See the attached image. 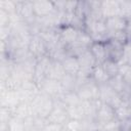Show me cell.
I'll use <instances>...</instances> for the list:
<instances>
[{
    "label": "cell",
    "instance_id": "30",
    "mask_svg": "<svg viewBox=\"0 0 131 131\" xmlns=\"http://www.w3.org/2000/svg\"><path fill=\"white\" fill-rule=\"evenodd\" d=\"M128 131H131V127H130V128H129V130H128Z\"/></svg>",
    "mask_w": 131,
    "mask_h": 131
},
{
    "label": "cell",
    "instance_id": "13",
    "mask_svg": "<svg viewBox=\"0 0 131 131\" xmlns=\"http://www.w3.org/2000/svg\"><path fill=\"white\" fill-rule=\"evenodd\" d=\"M89 49H90L92 55L94 56L97 64H102L103 62H105L108 59L105 43H103V42H93Z\"/></svg>",
    "mask_w": 131,
    "mask_h": 131
},
{
    "label": "cell",
    "instance_id": "7",
    "mask_svg": "<svg viewBox=\"0 0 131 131\" xmlns=\"http://www.w3.org/2000/svg\"><path fill=\"white\" fill-rule=\"evenodd\" d=\"M40 91H42V92L46 93L47 95L51 96L53 99L59 98L64 93V90L62 88V85H61L60 81L53 80V79H48V78L42 84V86L40 88Z\"/></svg>",
    "mask_w": 131,
    "mask_h": 131
},
{
    "label": "cell",
    "instance_id": "28",
    "mask_svg": "<svg viewBox=\"0 0 131 131\" xmlns=\"http://www.w3.org/2000/svg\"><path fill=\"white\" fill-rule=\"evenodd\" d=\"M125 33L127 35L128 41H131V19L130 20H127V27L125 29Z\"/></svg>",
    "mask_w": 131,
    "mask_h": 131
},
{
    "label": "cell",
    "instance_id": "17",
    "mask_svg": "<svg viewBox=\"0 0 131 131\" xmlns=\"http://www.w3.org/2000/svg\"><path fill=\"white\" fill-rule=\"evenodd\" d=\"M66 72L64 69L62 67L61 61L58 60H51L49 69H48V73H47V78L48 79H53V80H57V81H61L62 78L66 76Z\"/></svg>",
    "mask_w": 131,
    "mask_h": 131
},
{
    "label": "cell",
    "instance_id": "3",
    "mask_svg": "<svg viewBox=\"0 0 131 131\" xmlns=\"http://www.w3.org/2000/svg\"><path fill=\"white\" fill-rule=\"evenodd\" d=\"M69 120L70 118H69L67 106L63 104V102L59 98L54 99V107L52 112L49 114V116L46 118V121L48 123L59 124L64 126Z\"/></svg>",
    "mask_w": 131,
    "mask_h": 131
},
{
    "label": "cell",
    "instance_id": "29",
    "mask_svg": "<svg viewBox=\"0 0 131 131\" xmlns=\"http://www.w3.org/2000/svg\"><path fill=\"white\" fill-rule=\"evenodd\" d=\"M119 131H125V130H123V129H121V130H119Z\"/></svg>",
    "mask_w": 131,
    "mask_h": 131
},
{
    "label": "cell",
    "instance_id": "15",
    "mask_svg": "<svg viewBox=\"0 0 131 131\" xmlns=\"http://www.w3.org/2000/svg\"><path fill=\"white\" fill-rule=\"evenodd\" d=\"M116 117L120 121H126L131 119V96L123 97L121 104L115 110Z\"/></svg>",
    "mask_w": 131,
    "mask_h": 131
},
{
    "label": "cell",
    "instance_id": "14",
    "mask_svg": "<svg viewBox=\"0 0 131 131\" xmlns=\"http://www.w3.org/2000/svg\"><path fill=\"white\" fill-rule=\"evenodd\" d=\"M62 67L64 69V72L67 75L71 76H78L80 74V63L78 60L77 56L74 55H67L62 60H61Z\"/></svg>",
    "mask_w": 131,
    "mask_h": 131
},
{
    "label": "cell",
    "instance_id": "21",
    "mask_svg": "<svg viewBox=\"0 0 131 131\" xmlns=\"http://www.w3.org/2000/svg\"><path fill=\"white\" fill-rule=\"evenodd\" d=\"M102 67L105 71V73L107 74V76L111 78L119 75V69H120V66L118 62L114 61V60H111V59H107L105 62L102 63Z\"/></svg>",
    "mask_w": 131,
    "mask_h": 131
},
{
    "label": "cell",
    "instance_id": "25",
    "mask_svg": "<svg viewBox=\"0 0 131 131\" xmlns=\"http://www.w3.org/2000/svg\"><path fill=\"white\" fill-rule=\"evenodd\" d=\"M122 129V122L118 119H115L111 122L99 127V131H119Z\"/></svg>",
    "mask_w": 131,
    "mask_h": 131
},
{
    "label": "cell",
    "instance_id": "11",
    "mask_svg": "<svg viewBox=\"0 0 131 131\" xmlns=\"http://www.w3.org/2000/svg\"><path fill=\"white\" fill-rule=\"evenodd\" d=\"M100 10H101V15L104 19L114 16H120V3L119 1H114V0L101 1Z\"/></svg>",
    "mask_w": 131,
    "mask_h": 131
},
{
    "label": "cell",
    "instance_id": "20",
    "mask_svg": "<svg viewBox=\"0 0 131 131\" xmlns=\"http://www.w3.org/2000/svg\"><path fill=\"white\" fill-rule=\"evenodd\" d=\"M7 131H25V120L12 116L6 124Z\"/></svg>",
    "mask_w": 131,
    "mask_h": 131
},
{
    "label": "cell",
    "instance_id": "5",
    "mask_svg": "<svg viewBox=\"0 0 131 131\" xmlns=\"http://www.w3.org/2000/svg\"><path fill=\"white\" fill-rule=\"evenodd\" d=\"M77 57H78V60L80 63V74L78 76L91 78V73H92L93 69L97 66V63H96V60H95L94 56L92 55L90 49L82 52Z\"/></svg>",
    "mask_w": 131,
    "mask_h": 131
},
{
    "label": "cell",
    "instance_id": "16",
    "mask_svg": "<svg viewBox=\"0 0 131 131\" xmlns=\"http://www.w3.org/2000/svg\"><path fill=\"white\" fill-rule=\"evenodd\" d=\"M105 26L108 31V35L117 32L125 31L127 27V19L121 16H114L105 19Z\"/></svg>",
    "mask_w": 131,
    "mask_h": 131
},
{
    "label": "cell",
    "instance_id": "12",
    "mask_svg": "<svg viewBox=\"0 0 131 131\" xmlns=\"http://www.w3.org/2000/svg\"><path fill=\"white\" fill-rule=\"evenodd\" d=\"M123 46H124L123 43L118 42L114 39H108L105 42V47H106L108 59L114 60L116 62H119L121 59V56H122Z\"/></svg>",
    "mask_w": 131,
    "mask_h": 131
},
{
    "label": "cell",
    "instance_id": "4",
    "mask_svg": "<svg viewBox=\"0 0 131 131\" xmlns=\"http://www.w3.org/2000/svg\"><path fill=\"white\" fill-rule=\"evenodd\" d=\"M28 50H29L30 54L36 59H39L43 56L48 55L47 45H46L45 41L43 40V38L39 34L32 35L29 45H28Z\"/></svg>",
    "mask_w": 131,
    "mask_h": 131
},
{
    "label": "cell",
    "instance_id": "10",
    "mask_svg": "<svg viewBox=\"0 0 131 131\" xmlns=\"http://www.w3.org/2000/svg\"><path fill=\"white\" fill-rule=\"evenodd\" d=\"M20 103V99L16 90H5L1 92V106L13 110Z\"/></svg>",
    "mask_w": 131,
    "mask_h": 131
},
{
    "label": "cell",
    "instance_id": "6",
    "mask_svg": "<svg viewBox=\"0 0 131 131\" xmlns=\"http://www.w3.org/2000/svg\"><path fill=\"white\" fill-rule=\"evenodd\" d=\"M115 119H117L115 110L110 104L101 102L99 100L97 110H96V114H95V121L98 124V127H100Z\"/></svg>",
    "mask_w": 131,
    "mask_h": 131
},
{
    "label": "cell",
    "instance_id": "22",
    "mask_svg": "<svg viewBox=\"0 0 131 131\" xmlns=\"http://www.w3.org/2000/svg\"><path fill=\"white\" fill-rule=\"evenodd\" d=\"M119 64H128L131 66V41H128L123 46V52Z\"/></svg>",
    "mask_w": 131,
    "mask_h": 131
},
{
    "label": "cell",
    "instance_id": "8",
    "mask_svg": "<svg viewBox=\"0 0 131 131\" xmlns=\"http://www.w3.org/2000/svg\"><path fill=\"white\" fill-rule=\"evenodd\" d=\"M33 10L37 18H43L56 11V8L54 6V2L52 1L38 0L33 1Z\"/></svg>",
    "mask_w": 131,
    "mask_h": 131
},
{
    "label": "cell",
    "instance_id": "31",
    "mask_svg": "<svg viewBox=\"0 0 131 131\" xmlns=\"http://www.w3.org/2000/svg\"><path fill=\"white\" fill-rule=\"evenodd\" d=\"M41 131H43V130H41Z\"/></svg>",
    "mask_w": 131,
    "mask_h": 131
},
{
    "label": "cell",
    "instance_id": "23",
    "mask_svg": "<svg viewBox=\"0 0 131 131\" xmlns=\"http://www.w3.org/2000/svg\"><path fill=\"white\" fill-rule=\"evenodd\" d=\"M0 10L5 11L9 15L16 12V1L0 0Z\"/></svg>",
    "mask_w": 131,
    "mask_h": 131
},
{
    "label": "cell",
    "instance_id": "24",
    "mask_svg": "<svg viewBox=\"0 0 131 131\" xmlns=\"http://www.w3.org/2000/svg\"><path fill=\"white\" fill-rule=\"evenodd\" d=\"M120 3V16L130 20L131 19V1H119Z\"/></svg>",
    "mask_w": 131,
    "mask_h": 131
},
{
    "label": "cell",
    "instance_id": "19",
    "mask_svg": "<svg viewBox=\"0 0 131 131\" xmlns=\"http://www.w3.org/2000/svg\"><path fill=\"white\" fill-rule=\"evenodd\" d=\"M91 79L98 85L100 84H104V83H107L108 80H110V77L107 76V74L105 73L102 64H97L92 73H91Z\"/></svg>",
    "mask_w": 131,
    "mask_h": 131
},
{
    "label": "cell",
    "instance_id": "18",
    "mask_svg": "<svg viewBox=\"0 0 131 131\" xmlns=\"http://www.w3.org/2000/svg\"><path fill=\"white\" fill-rule=\"evenodd\" d=\"M12 114H13V116L21 118V119L25 120L27 118H30V117L34 116V111H33L31 102L24 101V102H20L15 108L12 110Z\"/></svg>",
    "mask_w": 131,
    "mask_h": 131
},
{
    "label": "cell",
    "instance_id": "2",
    "mask_svg": "<svg viewBox=\"0 0 131 131\" xmlns=\"http://www.w3.org/2000/svg\"><path fill=\"white\" fill-rule=\"evenodd\" d=\"M76 92L81 100H98L99 98V87L91 78L81 83Z\"/></svg>",
    "mask_w": 131,
    "mask_h": 131
},
{
    "label": "cell",
    "instance_id": "27",
    "mask_svg": "<svg viewBox=\"0 0 131 131\" xmlns=\"http://www.w3.org/2000/svg\"><path fill=\"white\" fill-rule=\"evenodd\" d=\"M64 126L59 124H53V123H46L43 131H62Z\"/></svg>",
    "mask_w": 131,
    "mask_h": 131
},
{
    "label": "cell",
    "instance_id": "1",
    "mask_svg": "<svg viewBox=\"0 0 131 131\" xmlns=\"http://www.w3.org/2000/svg\"><path fill=\"white\" fill-rule=\"evenodd\" d=\"M34 116L46 119L54 107V99L46 93L40 91L31 101Z\"/></svg>",
    "mask_w": 131,
    "mask_h": 131
},
{
    "label": "cell",
    "instance_id": "9",
    "mask_svg": "<svg viewBox=\"0 0 131 131\" xmlns=\"http://www.w3.org/2000/svg\"><path fill=\"white\" fill-rule=\"evenodd\" d=\"M57 31L59 34L60 41L66 47L72 45L77 40L79 34V30L72 26H61L57 28Z\"/></svg>",
    "mask_w": 131,
    "mask_h": 131
},
{
    "label": "cell",
    "instance_id": "26",
    "mask_svg": "<svg viewBox=\"0 0 131 131\" xmlns=\"http://www.w3.org/2000/svg\"><path fill=\"white\" fill-rule=\"evenodd\" d=\"M119 75L123 78L125 83L129 86H131V66L128 64H119Z\"/></svg>",
    "mask_w": 131,
    "mask_h": 131
}]
</instances>
